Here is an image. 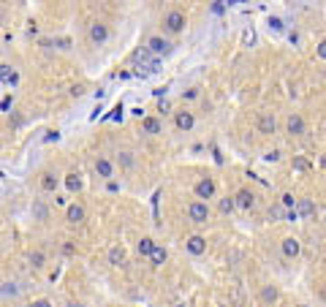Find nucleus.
Returning a JSON list of instances; mask_svg holds the SVG:
<instances>
[{"label": "nucleus", "instance_id": "1", "mask_svg": "<svg viewBox=\"0 0 326 307\" xmlns=\"http://www.w3.org/2000/svg\"><path fill=\"white\" fill-rule=\"evenodd\" d=\"M185 25H188V19H185V14H182V11L171 9V11L163 14V33L166 36H180L182 30H185Z\"/></svg>", "mask_w": 326, "mask_h": 307}, {"label": "nucleus", "instance_id": "2", "mask_svg": "<svg viewBox=\"0 0 326 307\" xmlns=\"http://www.w3.org/2000/svg\"><path fill=\"white\" fill-rule=\"evenodd\" d=\"M147 52L155 54V57H169L174 52V44H171V38H166V36H150L147 38Z\"/></svg>", "mask_w": 326, "mask_h": 307}, {"label": "nucleus", "instance_id": "3", "mask_svg": "<svg viewBox=\"0 0 326 307\" xmlns=\"http://www.w3.org/2000/svg\"><path fill=\"white\" fill-rule=\"evenodd\" d=\"M188 220L190 223H206V220H210V204L190 201L188 204Z\"/></svg>", "mask_w": 326, "mask_h": 307}, {"label": "nucleus", "instance_id": "4", "mask_svg": "<svg viewBox=\"0 0 326 307\" xmlns=\"http://www.w3.org/2000/svg\"><path fill=\"white\" fill-rule=\"evenodd\" d=\"M215 191H218V188H215V179H212V177H204V179H198V182L193 185L196 201H204V204L215 196Z\"/></svg>", "mask_w": 326, "mask_h": 307}, {"label": "nucleus", "instance_id": "5", "mask_svg": "<svg viewBox=\"0 0 326 307\" xmlns=\"http://www.w3.org/2000/svg\"><path fill=\"white\" fill-rule=\"evenodd\" d=\"M95 174L101 179H112L114 177V163L109 161L106 155H98V158H95Z\"/></svg>", "mask_w": 326, "mask_h": 307}, {"label": "nucleus", "instance_id": "6", "mask_svg": "<svg viewBox=\"0 0 326 307\" xmlns=\"http://www.w3.org/2000/svg\"><path fill=\"white\" fill-rule=\"evenodd\" d=\"M234 207L245 209V212L253 209V207H256V196H253L248 188H242V191H236V196H234Z\"/></svg>", "mask_w": 326, "mask_h": 307}, {"label": "nucleus", "instance_id": "7", "mask_svg": "<svg viewBox=\"0 0 326 307\" xmlns=\"http://www.w3.org/2000/svg\"><path fill=\"white\" fill-rule=\"evenodd\" d=\"M258 133H264V136L277 133V117L272 112H264V114L258 117Z\"/></svg>", "mask_w": 326, "mask_h": 307}, {"label": "nucleus", "instance_id": "8", "mask_svg": "<svg viewBox=\"0 0 326 307\" xmlns=\"http://www.w3.org/2000/svg\"><path fill=\"white\" fill-rule=\"evenodd\" d=\"M285 131H288L291 136H302V133H305V117L299 112H291L288 120H285Z\"/></svg>", "mask_w": 326, "mask_h": 307}, {"label": "nucleus", "instance_id": "9", "mask_svg": "<svg viewBox=\"0 0 326 307\" xmlns=\"http://www.w3.org/2000/svg\"><path fill=\"white\" fill-rule=\"evenodd\" d=\"M90 41L93 44H106L109 41V25L106 22H93L90 25Z\"/></svg>", "mask_w": 326, "mask_h": 307}, {"label": "nucleus", "instance_id": "10", "mask_svg": "<svg viewBox=\"0 0 326 307\" xmlns=\"http://www.w3.org/2000/svg\"><path fill=\"white\" fill-rule=\"evenodd\" d=\"M174 125H177V131H193V125H196V117L193 112H188V109H182V112H177V117H174Z\"/></svg>", "mask_w": 326, "mask_h": 307}, {"label": "nucleus", "instance_id": "11", "mask_svg": "<svg viewBox=\"0 0 326 307\" xmlns=\"http://www.w3.org/2000/svg\"><path fill=\"white\" fill-rule=\"evenodd\" d=\"M87 218V209L82 207L79 201H74V204H68V209H66V220L71 226H76V223H82V220Z\"/></svg>", "mask_w": 326, "mask_h": 307}, {"label": "nucleus", "instance_id": "12", "mask_svg": "<svg viewBox=\"0 0 326 307\" xmlns=\"http://www.w3.org/2000/svg\"><path fill=\"white\" fill-rule=\"evenodd\" d=\"M185 248H188L190 256H204V253H206V239L198 237V234H193V237L185 239Z\"/></svg>", "mask_w": 326, "mask_h": 307}, {"label": "nucleus", "instance_id": "13", "mask_svg": "<svg viewBox=\"0 0 326 307\" xmlns=\"http://www.w3.org/2000/svg\"><path fill=\"white\" fill-rule=\"evenodd\" d=\"M280 250H283L285 258H297V256L302 253V245H299L297 237H285V239L280 242Z\"/></svg>", "mask_w": 326, "mask_h": 307}, {"label": "nucleus", "instance_id": "14", "mask_svg": "<svg viewBox=\"0 0 326 307\" xmlns=\"http://www.w3.org/2000/svg\"><path fill=\"white\" fill-rule=\"evenodd\" d=\"M57 185H60V177L54 171H44L41 174V191L52 193V191H57Z\"/></svg>", "mask_w": 326, "mask_h": 307}, {"label": "nucleus", "instance_id": "15", "mask_svg": "<svg viewBox=\"0 0 326 307\" xmlns=\"http://www.w3.org/2000/svg\"><path fill=\"white\" fill-rule=\"evenodd\" d=\"M141 131L150 133V136H158V133L163 131V125H161L158 117H144V120H141Z\"/></svg>", "mask_w": 326, "mask_h": 307}, {"label": "nucleus", "instance_id": "16", "mask_svg": "<svg viewBox=\"0 0 326 307\" xmlns=\"http://www.w3.org/2000/svg\"><path fill=\"white\" fill-rule=\"evenodd\" d=\"M82 174H79V171H68V174H66V188H68V191L71 193H79V191H82Z\"/></svg>", "mask_w": 326, "mask_h": 307}, {"label": "nucleus", "instance_id": "17", "mask_svg": "<svg viewBox=\"0 0 326 307\" xmlns=\"http://www.w3.org/2000/svg\"><path fill=\"white\" fill-rule=\"evenodd\" d=\"M147 258H150V264H153V266H163V264H166V258H169V253H166V248L155 245V248H153V253H150Z\"/></svg>", "mask_w": 326, "mask_h": 307}, {"label": "nucleus", "instance_id": "18", "mask_svg": "<svg viewBox=\"0 0 326 307\" xmlns=\"http://www.w3.org/2000/svg\"><path fill=\"white\" fill-rule=\"evenodd\" d=\"M117 166L120 169H133L136 166V155H133L131 149H123V152L117 155Z\"/></svg>", "mask_w": 326, "mask_h": 307}, {"label": "nucleus", "instance_id": "19", "mask_svg": "<svg viewBox=\"0 0 326 307\" xmlns=\"http://www.w3.org/2000/svg\"><path fill=\"white\" fill-rule=\"evenodd\" d=\"M293 212H297V215H315V204L310 201V199H297V204H293Z\"/></svg>", "mask_w": 326, "mask_h": 307}, {"label": "nucleus", "instance_id": "20", "mask_svg": "<svg viewBox=\"0 0 326 307\" xmlns=\"http://www.w3.org/2000/svg\"><path fill=\"white\" fill-rule=\"evenodd\" d=\"M0 82L3 84H14L17 82V74H14V68L9 63H0Z\"/></svg>", "mask_w": 326, "mask_h": 307}, {"label": "nucleus", "instance_id": "21", "mask_svg": "<svg viewBox=\"0 0 326 307\" xmlns=\"http://www.w3.org/2000/svg\"><path fill=\"white\" fill-rule=\"evenodd\" d=\"M109 264L112 266H123L125 264V250L120 245H114L112 250H109Z\"/></svg>", "mask_w": 326, "mask_h": 307}, {"label": "nucleus", "instance_id": "22", "mask_svg": "<svg viewBox=\"0 0 326 307\" xmlns=\"http://www.w3.org/2000/svg\"><path fill=\"white\" fill-rule=\"evenodd\" d=\"M33 218L41 220V223H44V220H49V209H46L44 201H33Z\"/></svg>", "mask_w": 326, "mask_h": 307}, {"label": "nucleus", "instance_id": "23", "mask_svg": "<svg viewBox=\"0 0 326 307\" xmlns=\"http://www.w3.org/2000/svg\"><path fill=\"white\" fill-rule=\"evenodd\" d=\"M153 248H155V239H150V237H141L139 245H136L139 256H150V253H153Z\"/></svg>", "mask_w": 326, "mask_h": 307}, {"label": "nucleus", "instance_id": "24", "mask_svg": "<svg viewBox=\"0 0 326 307\" xmlns=\"http://www.w3.org/2000/svg\"><path fill=\"white\" fill-rule=\"evenodd\" d=\"M261 299H264L266 304H272V302H277V288H275V286H266L264 291H261Z\"/></svg>", "mask_w": 326, "mask_h": 307}, {"label": "nucleus", "instance_id": "25", "mask_svg": "<svg viewBox=\"0 0 326 307\" xmlns=\"http://www.w3.org/2000/svg\"><path fill=\"white\" fill-rule=\"evenodd\" d=\"M30 264H33L36 269H41V266L46 264V256L41 253V250H33V253H30Z\"/></svg>", "mask_w": 326, "mask_h": 307}, {"label": "nucleus", "instance_id": "26", "mask_svg": "<svg viewBox=\"0 0 326 307\" xmlns=\"http://www.w3.org/2000/svg\"><path fill=\"white\" fill-rule=\"evenodd\" d=\"M236 207H234V199H231V196H226V199L223 201H220V212H226V215H228V212H234Z\"/></svg>", "mask_w": 326, "mask_h": 307}, {"label": "nucleus", "instance_id": "27", "mask_svg": "<svg viewBox=\"0 0 326 307\" xmlns=\"http://www.w3.org/2000/svg\"><path fill=\"white\" fill-rule=\"evenodd\" d=\"M293 169H297V171H307L310 169V161L299 155V158H293Z\"/></svg>", "mask_w": 326, "mask_h": 307}, {"label": "nucleus", "instance_id": "28", "mask_svg": "<svg viewBox=\"0 0 326 307\" xmlns=\"http://www.w3.org/2000/svg\"><path fill=\"white\" fill-rule=\"evenodd\" d=\"M269 27H272V30H283V19L280 17H269Z\"/></svg>", "mask_w": 326, "mask_h": 307}, {"label": "nucleus", "instance_id": "29", "mask_svg": "<svg viewBox=\"0 0 326 307\" xmlns=\"http://www.w3.org/2000/svg\"><path fill=\"white\" fill-rule=\"evenodd\" d=\"M182 98H188V101H196V98H198V87H190V90H185V93H182Z\"/></svg>", "mask_w": 326, "mask_h": 307}, {"label": "nucleus", "instance_id": "30", "mask_svg": "<svg viewBox=\"0 0 326 307\" xmlns=\"http://www.w3.org/2000/svg\"><path fill=\"white\" fill-rule=\"evenodd\" d=\"M280 201H283V207H293V204H297V199H293L291 193H283V199H280Z\"/></svg>", "mask_w": 326, "mask_h": 307}, {"label": "nucleus", "instance_id": "31", "mask_svg": "<svg viewBox=\"0 0 326 307\" xmlns=\"http://www.w3.org/2000/svg\"><path fill=\"white\" fill-rule=\"evenodd\" d=\"M30 307H52L49 299H36V302H30Z\"/></svg>", "mask_w": 326, "mask_h": 307}, {"label": "nucleus", "instance_id": "32", "mask_svg": "<svg viewBox=\"0 0 326 307\" xmlns=\"http://www.w3.org/2000/svg\"><path fill=\"white\" fill-rule=\"evenodd\" d=\"M264 158H266L269 163H272V161H277V158H280V152H277V149H272V152H266V155H264Z\"/></svg>", "mask_w": 326, "mask_h": 307}, {"label": "nucleus", "instance_id": "33", "mask_svg": "<svg viewBox=\"0 0 326 307\" xmlns=\"http://www.w3.org/2000/svg\"><path fill=\"white\" fill-rule=\"evenodd\" d=\"M318 57H321V60L326 57V44H323V41H321V44H318Z\"/></svg>", "mask_w": 326, "mask_h": 307}, {"label": "nucleus", "instance_id": "34", "mask_svg": "<svg viewBox=\"0 0 326 307\" xmlns=\"http://www.w3.org/2000/svg\"><path fill=\"white\" fill-rule=\"evenodd\" d=\"M158 112H163V114L169 112V101H161V104H158Z\"/></svg>", "mask_w": 326, "mask_h": 307}, {"label": "nucleus", "instance_id": "35", "mask_svg": "<svg viewBox=\"0 0 326 307\" xmlns=\"http://www.w3.org/2000/svg\"><path fill=\"white\" fill-rule=\"evenodd\" d=\"M174 307H188V304H185V302H177V304H174Z\"/></svg>", "mask_w": 326, "mask_h": 307}]
</instances>
